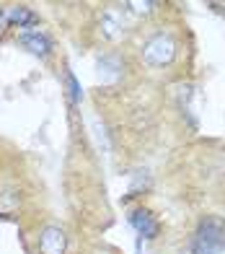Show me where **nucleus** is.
Segmentation results:
<instances>
[{
  "instance_id": "obj_1",
  "label": "nucleus",
  "mask_w": 225,
  "mask_h": 254,
  "mask_svg": "<svg viewBox=\"0 0 225 254\" xmlns=\"http://www.w3.org/2000/svg\"><path fill=\"white\" fill-rule=\"evenodd\" d=\"M225 249V228L218 218H207L197 228L192 254H220Z\"/></svg>"
},
{
  "instance_id": "obj_2",
  "label": "nucleus",
  "mask_w": 225,
  "mask_h": 254,
  "mask_svg": "<svg viewBox=\"0 0 225 254\" xmlns=\"http://www.w3.org/2000/svg\"><path fill=\"white\" fill-rule=\"evenodd\" d=\"M174 55H176V42L168 34H155V37H150L148 44H145V50H142V57L155 67L168 65L174 60Z\"/></svg>"
},
{
  "instance_id": "obj_3",
  "label": "nucleus",
  "mask_w": 225,
  "mask_h": 254,
  "mask_svg": "<svg viewBox=\"0 0 225 254\" xmlns=\"http://www.w3.org/2000/svg\"><path fill=\"white\" fill-rule=\"evenodd\" d=\"M130 223H132V228L137 231L140 236H145V239H153L155 234H158V221L150 215V210H142V207L130 215Z\"/></svg>"
},
{
  "instance_id": "obj_4",
  "label": "nucleus",
  "mask_w": 225,
  "mask_h": 254,
  "mask_svg": "<svg viewBox=\"0 0 225 254\" xmlns=\"http://www.w3.org/2000/svg\"><path fill=\"white\" fill-rule=\"evenodd\" d=\"M39 252L42 254H62L65 252V234L60 228L49 226L39 239Z\"/></svg>"
},
{
  "instance_id": "obj_5",
  "label": "nucleus",
  "mask_w": 225,
  "mask_h": 254,
  "mask_svg": "<svg viewBox=\"0 0 225 254\" xmlns=\"http://www.w3.org/2000/svg\"><path fill=\"white\" fill-rule=\"evenodd\" d=\"M21 44H24V47H29L31 52L42 55V57H47V55H49V50H52L49 39L44 37L42 31H26V34H21Z\"/></svg>"
},
{
  "instance_id": "obj_6",
  "label": "nucleus",
  "mask_w": 225,
  "mask_h": 254,
  "mask_svg": "<svg viewBox=\"0 0 225 254\" xmlns=\"http://www.w3.org/2000/svg\"><path fill=\"white\" fill-rule=\"evenodd\" d=\"M119 70H122V65H119L117 57H104V60L98 63V75H101V80H106V83L117 80Z\"/></svg>"
},
{
  "instance_id": "obj_7",
  "label": "nucleus",
  "mask_w": 225,
  "mask_h": 254,
  "mask_svg": "<svg viewBox=\"0 0 225 254\" xmlns=\"http://www.w3.org/2000/svg\"><path fill=\"white\" fill-rule=\"evenodd\" d=\"M10 21L18 24V26H24V24H34L37 16H34L31 10H26V8H16V10H10Z\"/></svg>"
},
{
  "instance_id": "obj_8",
  "label": "nucleus",
  "mask_w": 225,
  "mask_h": 254,
  "mask_svg": "<svg viewBox=\"0 0 225 254\" xmlns=\"http://www.w3.org/2000/svg\"><path fill=\"white\" fill-rule=\"evenodd\" d=\"M65 78H67V86H70V99H73V104H78L81 101V86H78V80H75L73 73H67Z\"/></svg>"
},
{
  "instance_id": "obj_9",
  "label": "nucleus",
  "mask_w": 225,
  "mask_h": 254,
  "mask_svg": "<svg viewBox=\"0 0 225 254\" xmlns=\"http://www.w3.org/2000/svg\"><path fill=\"white\" fill-rule=\"evenodd\" d=\"M0 16H3V13H0Z\"/></svg>"
}]
</instances>
